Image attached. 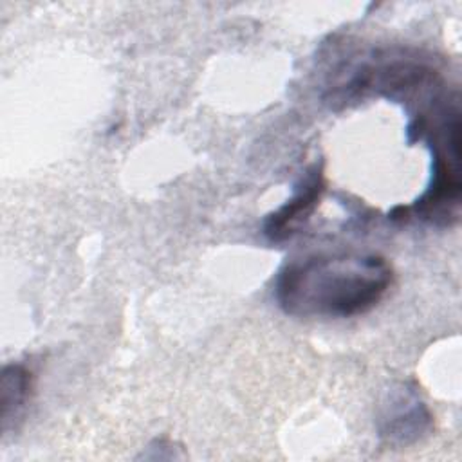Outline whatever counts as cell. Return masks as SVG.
<instances>
[{
  "instance_id": "cell-1",
  "label": "cell",
  "mask_w": 462,
  "mask_h": 462,
  "mask_svg": "<svg viewBox=\"0 0 462 462\" xmlns=\"http://www.w3.org/2000/svg\"><path fill=\"white\" fill-rule=\"evenodd\" d=\"M392 280L390 262L375 253H319L285 263L274 296L296 318H354L372 310Z\"/></svg>"
},
{
  "instance_id": "cell-2",
  "label": "cell",
  "mask_w": 462,
  "mask_h": 462,
  "mask_svg": "<svg viewBox=\"0 0 462 462\" xmlns=\"http://www.w3.org/2000/svg\"><path fill=\"white\" fill-rule=\"evenodd\" d=\"M323 189V173L321 170L314 168L307 173L305 179H301L294 195L265 218L263 233L267 235V238H271L273 242H280L298 233V229L305 224V220L318 206Z\"/></svg>"
},
{
  "instance_id": "cell-3",
  "label": "cell",
  "mask_w": 462,
  "mask_h": 462,
  "mask_svg": "<svg viewBox=\"0 0 462 462\" xmlns=\"http://www.w3.org/2000/svg\"><path fill=\"white\" fill-rule=\"evenodd\" d=\"M2 420L4 430L11 419H18L27 406L31 390H32V375L31 372L20 365H5L2 372Z\"/></svg>"
}]
</instances>
